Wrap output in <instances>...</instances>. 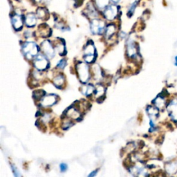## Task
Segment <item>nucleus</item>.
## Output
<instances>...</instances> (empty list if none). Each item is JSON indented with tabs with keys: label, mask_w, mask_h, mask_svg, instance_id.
I'll return each mask as SVG.
<instances>
[{
	"label": "nucleus",
	"mask_w": 177,
	"mask_h": 177,
	"mask_svg": "<svg viewBox=\"0 0 177 177\" xmlns=\"http://www.w3.org/2000/svg\"><path fill=\"white\" fill-rule=\"evenodd\" d=\"M38 51V47L34 42H27L22 45V52L28 59H32L36 56Z\"/></svg>",
	"instance_id": "1"
},
{
	"label": "nucleus",
	"mask_w": 177,
	"mask_h": 177,
	"mask_svg": "<svg viewBox=\"0 0 177 177\" xmlns=\"http://www.w3.org/2000/svg\"><path fill=\"white\" fill-rule=\"evenodd\" d=\"M77 73L80 80L83 83L87 82L89 79V71L88 67L84 62L78 63L76 66Z\"/></svg>",
	"instance_id": "2"
},
{
	"label": "nucleus",
	"mask_w": 177,
	"mask_h": 177,
	"mask_svg": "<svg viewBox=\"0 0 177 177\" xmlns=\"http://www.w3.org/2000/svg\"><path fill=\"white\" fill-rule=\"evenodd\" d=\"M105 28V22L100 19H95L91 23V31L93 34H101Z\"/></svg>",
	"instance_id": "3"
},
{
	"label": "nucleus",
	"mask_w": 177,
	"mask_h": 177,
	"mask_svg": "<svg viewBox=\"0 0 177 177\" xmlns=\"http://www.w3.org/2000/svg\"><path fill=\"white\" fill-rule=\"evenodd\" d=\"M33 64L35 67L40 71L45 70L49 66V62L47 61V57L42 54L37 55L33 62Z\"/></svg>",
	"instance_id": "4"
},
{
	"label": "nucleus",
	"mask_w": 177,
	"mask_h": 177,
	"mask_svg": "<svg viewBox=\"0 0 177 177\" xmlns=\"http://www.w3.org/2000/svg\"><path fill=\"white\" fill-rule=\"evenodd\" d=\"M95 47L93 44V43L88 44L84 50V59L87 62L91 63L94 60V54H95Z\"/></svg>",
	"instance_id": "5"
},
{
	"label": "nucleus",
	"mask_w": 177,
	"mask_h": 177,
	"mask_svg": "<svg viewBox=\"0 0 177 177\" xmlns=\"http://www.w3.org/2000/svg\"><path fill=\"white\" fill-rule=\"evenodd\" d=\"M42 49L46 56L49 58H52L55 55V50L53 48L51 44L49 41L46 40L42 44Z\"/></svg>",
	"instance_id": "6"
},
{
	"label": "nucleus",
	"mask_w": 177,
	"mask_h": 177,
	"mask_svg": "<svg viewBox=\"0 0 177 177\" xmlns=\"http://www.w3.org/2000/svg\"><path fill=\"white\" fill-rule=\"evenodd\" d=\"M57 101V96L54 94L47 95L43 97L41 100V105L43 107H50L54 105Z\"/></svg>",
	"instance_id": "7"
},
{
	"label": "nucleus",
	"mask_w": 177,
	"mask_h": 177,
	"mask_svg": "<svg viewBox=\"0 0 177 177\" xmlns=\"http://www.w3.org/2000/svg\"><path fill=\"white\" fill-rule=\"evenodd\" d=\"M118 9L116 6H110L106 8L104 12L105 18L108 20H113L117 16Z\"/></svg>",
	"instance_id": "8"
},
{
	"label": "nucleus",
	"mask_w": 177,
	"mask_h": 177,
	"mask_svg": "<svg viewBox=\"0 0 177 177\" xmlns=\"http://www.w3.org/2000/svg\"><path fill=\"white\" fill-rule=\"evenodd\" d=\"M12 24L13 26L14 29L18 31L22 29L23 26V21H22V17L18 15H16L12 17Z\"/></svg>",
	"instance_id": "9"
},
{
	"label": "nucleus",
	"mask_w": 177,
	"mask_h": 177,
	"mask_svg": "<svg viewBox=\"0 0 177 177\" xmlns=\"http://www.w3.org/2000/svg\"><path fill=\"white\" fill-rule=\"evenodd\" d=\"M25 23H26V26L29 27L34 26L37 23L36 16L33 13L27 14L26 18H25Z\"/></svg>",
	"instance_id": "10"
},
{
	"label": "nucleus",
	"mask_w": 177,
	"mask_h": 177,
	"mask_svg": "<svg viewBox=\"0 0 177 177\" xmlns=\"http://www.w3.org/2000/svg\"><path fill=\"white\" fill-rule=\"evenodd\" d=\"M127 54L130 57L135 56L136 54V48L135 46V44L131 40H129L127 42Z\"/></svg>",
	"instance_id": "11"
},
{
	"label": "nucleus",
	"mask_w": 177,
	"mask_h": 177,
	"mask_svg": "<svg viewBox=\"0 0 177 177\" xmlns=\"http://www.w3.org/2000/svg\"><path fill=\"white\" fill-rule=\"evenodd\" d=\"M168 112L174 119L177 118V101H173L168 107Z\"/></svg>",
	"instance_id": "12"
},
{
	"label": "nucleus",
	"mask_w": 177,
	"mask_h": 177,
	"mask_svg": "<svg viewBox=\"0 0 177 177\" xmlns=\"http://www.w3.org/2000/svg\"><path fill=\"white\" fill-rule=\"evenodd\" d=\"M67 116L71 118L76 120L78 118H80V112H78L77 109H75L73 107H71L67 110Z\"/></svg>",
	"instance_id": "13"
},
{
	"label": "nucleus",
	"mask_w": 177,
	"mask_h": 177,
	"mask_svg": "<svg viewBox=\"0 0 177 177\" xmlns=\"http://www.w3.org/2000/svg\"><path fill=\"white\" fill-rule=\"evenodd\" d=\"M95 88L92 85H87L82 88V93L87 96H89L95 92Z\"/></svg>",
	"instance_id": "14"
},
{
	"label": "nucleus",
	"mask_w": 177,
	"mask_h": 177,
	"mask_svg": "<svg viewBox=\"0 0 177 177\" xmlns=\"http://www.w3.org/2000/svg\"><path fill=\"white\" fill-rule=\"evenodd\" d=\"M40 33L43 37H47L50 35V29L47 24H42L40 27Z\"/></svg>",
	"instance_id": "15"
},
{
	"label": "nucleus",
	"mask_w": 177,
	"mask_h": 177,
	"mask_svg": "<svg viewBox=\"0 0 177 177\" xmlns=\"http://www.w3.org/2000/svg\"><path fill=\"white\" fill-rule=\"evenodd\" d=\"M116 31V26L113 24H110L107 27L105 30V36L107 38H109L114 34Z\"/></svg>",
	"instance_id": "16"
},
{
	"label": "nucleus",
	"mask_w": 177,
	"mask_h": 177,
	"mask_svg": "<svg viewBox=\"0 0 177 177\" xmlns=\"http://www.w3.org/2000/svg\"><path fill=\"white\" fill-rule=\"evenodd\" d=\"M105 88L102 87V85H98V87H96L95 90V98H99L100 97H102L105 93Z\"/></svg>",
	"instance_id": "17"
},
{
	"label": "nucleus",
	"mask_w": 177,
	"mask_h": 177,
	"mask_svg": "<svg viewBox=\"0 0 177 177\" xmlns=\"http://www.w3.org/2000/svg\"><path fill=\"white\" fill-rule=\"evenodd\" d=\"M64 78L62 75H59L54 79V85L57 87H60L64 85Z\"/></svg>",
	"instance_id": "18"
},
{
	"label": "nucleus",
	"mask_w": 177,
	"mask_h": 177,
	"mask_svg": "<svg viewBox=\"0 0 177 177\" xmlns=\"http://www.w3.org/2000/svg\"><path fill=\"white\" fill-rule=\"evenodd\" d=\"M37 16L40 19H45L48 16V12L46 9L40 8L37 11Z\"/></svg>",
	"instance_id": "19"
},
{
	"label": "nucleus",
	"mask_w": 177,
	"mask_h": 177,
	"mask_svg": "<svg viewBox=\"0 0 177 177\" xmlns=\"http://www.w3.org/2000/svg\"><path fill=\"white\" fill-rule=\"evenodd\" d=\"M109 0H95L98 7L100 9L106 8L109 4Z\"/></svg>",
	"instance_id": "20"
},
{
	"label": "nucleus",
	"mask_w": 177,
	"mask_h": 177,
	"mask_svg": "<svg viewBox=\"0 0 177 177\" xmlns=\"http://www.w3.org/2000/svg\"><path fill=\"white\" fill-rule=\"evenodd\" d=\"M45 94V92L42 90H39V91H35L33 93V97L35 99H40L42 97L44 96V95Z\"/></svg>",
	"instance_id": "21"
},
{
	"label": "nucleus",
	"mask_w": 177,
	"mask_h": 177,
	"mask_svg": "<svg viewBox=\"0 0 177 177\" xmlns=\"http://www.w3.org/2000/svg\"><path fill=\"white\" fill-rule=\"evenodd\" d=\"M136 6H137V1H135L134 2V3L131 4L130 8L129 9V10H128V14L127 15L131 17V16H132L134 12V11H135Z\"/></svg>",
	"instance_id": "22"
},
{
	"label": "nucleus",
	"mask_w": 177,
	"mask_h": 177,
	"mask_svg": "<svg viewBox=\"0 0 177 177\" xmlns=\"http://www.w3.org/2000/svg\"><path fill=\"white\" fill-rule=\"evenodd\" d=\"M148 112L150 116H154L156 115H157L158 111H157V109H156V108L152 107H149L148 108Z\"/></svg>",
	"instance_id": "23"
},
{
	"label": "nucleus",
	"mask_w": 177,
	"mask_h": 177,
	"mask_svg": "<svg viewBox=\"0 0 177 177\" xmlns=\"http://www.w3.org/2000/svg\"><path fill=\"white\" fill-rule=\"evenodd\" d=\"M56 50H57L58 52H59L60 54H62L63 53H64V44H59L58 45H57Z\"/></svg>",
	"instance_id": "24"
},
{
	"label": "nucleus",
	"mask_w": 177,
	"mask_h": 177,
	"mask_svg": "<svg viewBox=\"0 0 177 177\" xmlns=\"http://www.w3.org/2000/svg\"><path fill=\"white\" fill-rule=\"evenodd\" d=\"M155 103H156V106H158V107H161L163 105V100L162 99V98L158 97V98H156V99L155 100Z\"/></svg>",
	"instance_id": "25"
},
{
	"label": "nucleus",
	"mask_w": 177,
	"mask_h": 177,
	"mask_svg": "<svg viewBox=\"0 0 177 177\" xmlns=\"http://www.w3.org/2000/svg\"><path fill=\"white\" fill-rule=\"evenodd\" d=\"M66 64H67V62H66V60H60L59 63H58L57 67L58 68H60V69H64Z\"/></svg>",
	"instance_id": "26"
},
{
	"label": "nucleus",
	"mask_w": 177,
	"mask_h": 177,
	"mask_svg": "<svg viewBox=\"0 0 177 177\" xmlns=\"http://www.w3.org/2000/svg\"><path fill=\"white\" fill-rule=\"evenodd\" d=\"M67 169V165H66L64 163H62L61 165H60V170H61L62 172H64Z\"/></svg>",
	"instance_id": "27"
},
{
	"label": "nucleus",
	"mask_w": 177,
	"mask_h": 177,
	"mask_svg": "<svg viewBox=\"0 0 177 177\" xmlns=\"http://www.w3.org/2000/svg\"><path fill=\"white\" fill-rule=\"evenodd\" d=\"M113 2H114V3H118V2H119V0H112Z\"/></svg>",
	"instance_id": "28"
},
{
	"label": "nucleus",
	"mask_w": 177,
	"mask_h": 177,
	"mask_svg": "<svg viewBox=\"0 0 177 177\" xmlns=\"http://www.w3.org/2000/svg\"><path fill=\"white\" fill-rule=\"evenodd\" d=\"M175 64L177 66V56L175 57Z\"/></svg>",
	"instance_id": "29"
}]
</instances>
